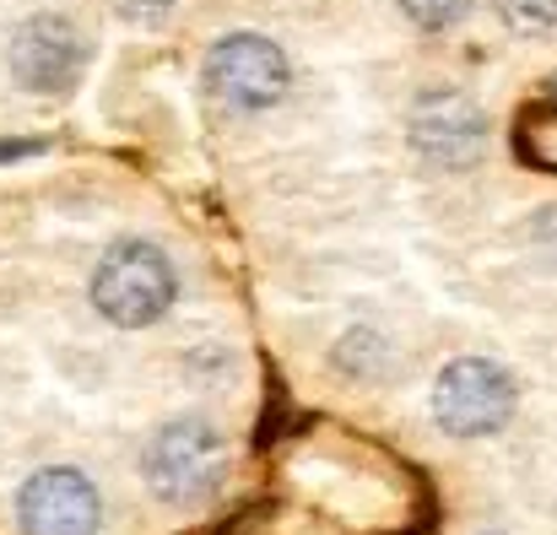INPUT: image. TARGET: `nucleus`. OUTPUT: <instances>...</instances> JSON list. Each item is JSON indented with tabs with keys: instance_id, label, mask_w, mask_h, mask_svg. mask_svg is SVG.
<instances>
[{
	"instance_id": "6",
	"label": "nucleus",
	"mask_w": 557,
	"mask_h": 535,
	"mask_svg": "<svg viewBox=\"0 0 557 535\" xmlns=\"http://www.w3.org/2000/svg\"><path fill=\"white\" fill-rule=\"evenodd\" d=\"M87 65V43L65 16H27L11 33V76L27 92H71L82 82Z\"/></svg>"
},
{
	"instance_id": "9",
	"label": "nucleus",
	"mask_w": 557,
	"mask_h": 535,
	"mask_svg": "<svg viewBox=\"0 0 557 535\" xmlns=\"http://www.w3.org/2000/svg\"><path fill=\"white\" fill-rule=\"evenodd\" d=\"M400 11L417 22V27H449L471 11V0H400Z\"/></svg>"
},
{
	"instance_id": "1",
	"label": "nucleus",
	"mask_w": 557,
	"mask_h": 535,
	"mask_svg": "<svg viewBox=\"0 0 557 535\" xmlns=\"http://www.w3.org/2000/svg\"><path fill=\"white\" fill-rule=\"evenodd\" d=\"M180 282H174V265L169 254L152 244V238H120L103 249L98 271H92V303L109 325L120 331H141L152 320L169 314Z\"/></svg>"
},
{
	"instance_id": "2",
	"label": "nucleus",
	"mask_w": 557,
	"mask_h": 535,
	"mask_svg": "<svg viewBox=\"0 0 557 535\" xmlns=\"http://www.w3.org/2000/svg\"><path fill=\"white\" fill-rule=\"evenodd\" d=\"M222 471H227V444L200 416L169 422L152 438V449H147V482H152V493L163 503H195V498L216 493Z\"/></svg>"
},
{
	"instance_id": "8",
	"label": "nucleus",
	"mask_w": 557,
	"mask_h": 535,
	"mask_svg": "<svg viewBox=\"0 0 557 535\" xmlns=\"http://www.w3.org/2000/svg\"><path fill=\"white\" fill-rule=\"evenodd\" d=\"M493 5L515 33H553L557 27V0H493Z\"/></svg>"
},
{
	"instance_id": "3",
	"label": "nucleus",
	"mask_w": 557,
	"mask_h": 535,
	"mask_svg": "<svg viewBox=\"0 0 557 535\" xmlns=\"http://www.w3.org/2000/svg\"><path fill=\"white\" fill-rule=\"evenodd\" d=\"M287 82H293L287 54L260 33H233V38L211 43V54H206V92L238 114H260V109L282 103Z\"/></svg>"
},
{
	"instance_id": "4",
	"label": "nucleus",
	"mask_w": 557,
	"mask_h": 535,
	"mask_svg": "<svg viewBox=\"0 0 557 535\" xmlns=\"http://www.w3.org/2000/svg\"><path fill=\"white\" fill-rule=\"evenodd\" d=\"M433 416L455 438L498 433L515 416V378L498 362H487V357H460L433 384Z\"/></svg>"
},
{
	"instance_id": "5",
	"label": "nucleus",
	"mask_w": 557,
	"mask_h": 535,
	"mask_svg": "<svg viewBox=\"0 0 557 535\" xmlns=\"http://www.w3.org/2000/svg\"><path fill=\"white\" fill-rule=\"evenodd\" d=\"M16 520H22V535H98L103 503H98V487L82 471L49 465V471L22 482Z\"/></svg>"
},
{
	"instance_id": "10",
	"label": "nucleus",
	"mask_w": 557,
	"mask_h": 535,
	"mask_svg": "<svg viewBox=\"0 0 557 535\" xmlns=\"http://www.w3.org/2000/svg\"><path fill=\"white\" fill-rule=\"evenodd\" d=\"M169 5H174V0H120V11H125L131 22H163Z\"/></svg>"
},
{
	"instance_id": "7",
	"label": "nucleus",
	"mask_w": 557,
	"mask_h": 535,
	"mask_svg": "<svg viewBox=\"0 0 557 535\" xmlns=\"http://www.w3.org/2000/svg\"><path fill=\"white\" fill-rule=\"evenodd\" d=\"M411 147L438 169H471L487 152V114L466 92H428L411 109Z\"/></svg>"
}]
</instances>
